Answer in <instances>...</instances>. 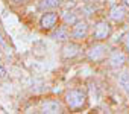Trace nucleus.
Returning a JSON list of instances; mask_svg holds the SVG:
<instances>
[{
  "mask_svg": "<svg viewBox=\"0 0 129 114\" xmlns=\"http://www.w3.org/2000/svg\"><path fill=\"white\" fill-rule=\"evenodd\" d=\"M0 44H3V46L6 44V43H5V38H3V35H2V34H0Z\"/></svg>",
  "mask_w": 129,
  "mask_h": 114,
  "instance_id": "dca6fc26",
  "label": "nucleus"
},
{
  "mask_svg": "<svg viewBox=\"0 0 129 114\" xmlns=\"http://www.w3.org/2000/svg\"><path fill=\"white\" fill-rule=\"evenodd\" d=\"M66 102L70 109H79L87 103V93L81 88H73L66 93Z\"/></svg>",
  "mask_w": 129,
  "mask_h": 114,
  "instance_id": "f257e3e1",
  "label": "nucleus"
},
{
  "mask_svg": "<svg viewBox=\"0 0 129 114\" xmlns=\"http://www.w3.org/2000/svg\"><path fill=\"white\" fill-rule=\"evenodd\" d=\"M126 17V9L121 5H112L109 9V18L114 21H121Z\"/></svg>",
  "mask_w": 129,
  "mask_h": 114,
  "instance_id": "1a4fd4ad",
  "label": "nucleus"
},
{
  "mask_svg": "<svg viewBox=\"0 0 129 114\" xmlns=\"http://www.w3.org/2000/svg\"><path fill=\"white\" fill-rule=\"evenodd\" d=\"M126 63V55L121 50H112L108 55V64L111 69H120Z\"/></svg>",
  "mask_w": 129,
  "mask_h": 114,
  "instance_id": "39448f33",
  "label": "nucleus"
},
{
  "mask_svg": "<svg viewBox=\"0 0 129 114\" xmlns=\"http://www.w3.org/2000/svg\"><path fill=\"white\" fill-rule=\"evenodd\" d=\"M52 38L55 41H67L70 38V32L67 29V24L66 26H59L53 34H52Z\"/></svg>",
  "mask_w": 129,
  "mask_h": 114,
  "instance_id": "9d476101",
  "label": "nucleus"
},
{
  "mask_svg": "<svg viewBox=\"0 0 129 114\" xmlns=\"http://www.w3.org/2000/svg\"><path fill=\"white\" fill-rule=\"evenodd\" d=\"M111 32H112V29H111V26H109L108 21H99L96 24V27H94L93 38L96 41H103V40H106L111 35Z\"/></svg>",
  "mask_w": 129,
  "mask_h": 114,
  "instance_id": "7ed1b4c3",
  "label": "nucleus"
},
{
  "mask_svg": "<svg viewBox=\"0 0 129 114\" xmlns=\"http://www.w3.org/2000/svg\"><path fill=\"white\" fill-rule=\"evenodd\" d=\"M0 63H2V50H0Z\"/></svg>",
  "mask_w": 129,
  "mask_h": 114,
  "instance_id": "aec40b11",
  "label": "nucleus"
},
{
  "mask_svg": "<svg viewBox=\"0 0 129 114\" xmlns=\"http://www.w3.org/2000/svg\"><path fill=\"white\" fill-rule=\"evenodd\" d=\"M87 34H88V24H87V21H82V20H78L75 24H73V29H72V34H70V37L73 38V40H84L85 37H87Z\"/></svg>",
  "mask_w": 129,
  "mask_h": 114,
  "instance_id": "423d86ee",
  "label": "nucleus"
},
{
  "mask_svg": "<svg viewBox=\"0 0 129 114\" xmlns=\"http://www.w3.org/2000/svg\"><path fill=\"white\" fill-rule=\"evenodd\" d=\"M41 111L46 114H58L62 111V106L58 100H46L41 105Z\"/></svg>",
  "mask_w": 129,
  "mask_h": 114,
  "instance_id": "6e6552de",
  "label": "nucleus"
},
{
  "mask_svg": "<svg viewBox=\"0 0 129 114\" xmlns=\"http://www.w3.org/2000/svg\"><path fill=\"white\" fill-rule=\"evenodd\" d=\"M121 41H123V46H124V50H126V52H129V32H126V34L123 35V38H121Z\"/></svg>",
  "mask_w": 129,
  "mask_h": 114,
  "instance_id": "4468645a",
  "label": "nucleus"
},
{
  "mask_svg": "<svg viewBox=\"0 0 129 114\" xmlns=\"http://www.w3.org/2000/svg\"><path fill=\"white\" fill-rule=\"evenodd\" d=\"M121 3H123L124 6H127V8H129V0H121Z\"/></svg>",
  "mask_w": 129,
  "mask_h": 114,
  "instance_id": "f3484780",
  "label": "nucleus"
},
{
  "mask_svg": "<svg viewBox=\"0 0 129 114\" xmlns=\"http://www.w3.org/2000/svg\"><path fill=\"white\" fill-rule=\"evenodd\" d=\"M108 55H109V49H108V46H105V44H102V43H96V44H93V46L87 50L88 60L93 61V63H100V61H103Z\"/></svg>",
  "mask_w": 129,
  "mask_h": 114,
  "instance_id": "f03ea898",
  "label": "nucleus"
},
{
  "mask_svg": "<svg viewBox=\"0 0 129 114\" xmlns=\"http://www.w3.org/2000/svg\"><path fill=\"white\" fill-rule=\"evenodd\" d=\"M76 21H78V17H76L73 12H66V15H64V23H66L67 26H69V24L73 26Z\"/></svg>",
  "mask_w": 129,
  "mask_h": 114,
  "instance_id": "ddd939ff",
  "label": "nucleus"
},
{
  "mask_svg": "<svg viewBox=\"0 0 129 114\" xmlns=\"http://www.w3.org/2000/svg\"><path fill=\"white\" fill-rule=\"evenodd\" d=\"M84 2H87V3H94V2H99V0H84Z\"/></svg>",
  "mask_w": 129,
  "mask_h": 114,
  "instance_id": "a211bd4d",
  "label": "nucleus"
},
{
  "mask_svg": "<svg viewBox=\"0 0 129 114\" xmlns=\"http://www.w3.org/2000/svg\"><path fill=\"white\" fill-rule=\"evenodd\" d=\"M79 52H81V46L79 44H76V43H66L62 46V56L66 60H72V58H75V56H78L79 55Z\"/></svg>",
  "mask_w": 129,
  "mask_h": 114,
  "instance_id": "0eeeda50",
  "label": "nucleus"
},
{
  "mask_svg": "<svg viewBox=\"0 0 129 114\" xmlns=\"http://www.w3.org/2000/svg\"><path fill=\"white\" fill-rule=\"evenodd\" d=\"M58 23V14L53 11H44L43 17L40 18V26L43 31H50Z\"/></svg>",
  "mask_w": 129,
  "mask_h": 114,
  "instance_id": "20e7f679",
  "label": "nucleus"
},
{
  "mask_svg": "<svg viewBox=\"0 0 129 114\" xmlns=\"http://www.w3.org/2000/svg\"><path fill=\"white\" fill-rule=\"evenodd\" d=\"M12 2H15V3H23V2H26V0H12Z\"/></svg>",
  "mask_w": 129,
  "mask_h": 114,
  "instance_id": "6ab92c4d",
  "label": "nucleus"
},
{
  "mask_svg": "<svg viewBox=\"0 0 129 114\" xmlns=\"http://www.w3.org/2000/svg\"><path fill=\"white\" fill-rule=\"evenodd\" d=\"M3 78H6V70L0 66V79H3Z\"/></svg>",
  "mask_w": 129,
  "mask_h": 114,
  "instance_id": "2eb2a0df",
  "label": "nucleus"
},
{
  "mask_svg": "<svg viewBox=\"0 0 129 114\" xmlns=\"http://www.w3.org/2000/svg\"><path fill=\"white\" fill-rule=\"evenodd\" d=\"M118 85L121 87V90L126 94H129V72L120 73V76H118Z\"/></svg>",
  "mask_w": 129,
  "mask_h": 114,
  "instance_id": "f8f14e48",
  "label": "nucleus"
},
{
  "mask_svg": "<svg viewBox=\"0 0 129 114\" xmlns=\"http://www.w3.org/2000/svg\"><path fill=\"white\" fill-rule=\"evenodd\" d=\"M61 6V0H38V9L52 11Z\"/></svg>",
  "mask_w": 129,
  "mask_h": 114,
  "instance_id": "9b49d317",
  "label": "nucleus"
}]
</instances>
